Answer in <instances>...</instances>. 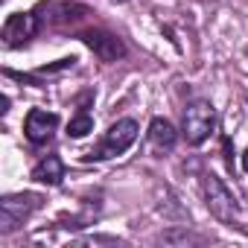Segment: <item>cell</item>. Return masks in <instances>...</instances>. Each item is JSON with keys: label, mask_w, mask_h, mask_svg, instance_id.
Wrapping results in <instances>:
<instances>
[{"label": "cell", "mask_w": 248, "mask_h": 248, "mask_svg": "<svg viewBox=\"0 0 248 248\" xmlns=\"http://www.w3.org/2000/svg\"><path fill=\"white\" fill-rule=\"evenodd\" d=\"M138 135H140V126L132 120V117H123V120H117V123H111L108 126V132L102 135V140L85 155L88 161H108V158H117V155H123L135 140H138Z\"/></svg>", "instance_id": "1"}, {"label": "cell", "mask_w": 248, "mask_h": 248, "mask_svg": "<svg viewBox=\"0 0 248 248\" xmlns=\"http://www.w3.org/2000/svg\"><path fill=\"white\" fill-rule=\"evenodd\" d=\"M216 132V111L207 99H193L184 108V138L190 146H202Z\"/></svg>", "instance_id": "2"}, {"label": "cell", "mask_w": 248, "mask_h": 248, "mask_svg": "<svg viewBox=\"0 0 248 248\" xmlns=\"http://www.w3.org/2000/svg\"><path fill=\"white\" fill-rule=\"evenodd\" d=\"M38 207H41V196L38 193H12V196H3V202H0V233L18 231Z\"/></svg>", "instance_id": "3"}, {"label": "cell", "mask_w": 248, "mask_h": 248, "mask_svg": "<svg viewBox=\"0 0 248 248\" xmlns=\"http://www.w3.org/2000/svg\"><path fill=\"white\" fill-rule=\"evenodd\" d=\"M204 199H207V207L213 216H219L222 222H233L236 213H239V202L236 196L222 184V178H216L213 172L204 175Z\"/></svg>", "instance_id": "4"}, {"label": "cell", "mask_w": 248, "mask_h": 248, "mask_svg": "<svg viewBox=\"0 0 248 248\" xmlns=\"http://www.w3.org/2000/svg\"><path fill=\"white\" fill-rule=\"evenodd\" d=\"M38 24H50V27H64V24H76L88 15V6L73 3V0H41L38 3Z\"/></svg>", "instance_id": "5"}, {"label": "cell", "mask_w": 248, "mask_h": 248, "mask_svg": "<svg viewBox=\"0 0 248 248\" xmlns=\"http://www.w3.org/2000/svg\"><path fill=\"white\" fill-rule=\"evenodd\" d=\"M79 41L99 59V62H117L126 56V44H123L120 35L105 32V30H85L79 32Z\"/></svg>", "instance_id": "6"}, {"label": "cell", "mask_w": 248, "mask_h": 248, "mask_svg": "<svg viewBox=\"0 0 248 248\" xmlns=\"http://www.w3.org/2000/svg\"><path fill=\"white\" fill-rule=\"evenodd\" d=\"M59 129V114L53 111H44V108H32L24 120V138L32 143V146H44L53 140Z\"/></svg>", "instance_id": "7"}, {"label": "cell", "mask_w": 248, "mask_h": 248, "mask_svg": "<svg viewBox=\"0 0 248 248\" xmlns=\"http://www.w3.org/2000/svg\"><path fill=\"white\" fill-rule=\"evenodd\" d=\"M38 30H41V24H38L35 12H15L3 24V44L6 47H24L30 38H35Z\"/></svg>", "instance_id": "8"}, {"label": "cell", "mask_w": 248, "mask_h": 248, "mask_svg": "<svg viewBox=\"0 0 248 248\" xmlns=\"http://www.w3.org/2000/svg\"><path fill=\"white\" fill-rule=\"evenodd\" d=\"M64 178V164L59 155H44L35 167H32V181L47 184V187H59Z\"/></svg>", "instance_id": "9"}, {"label": "cell", "mask_w": 248, "mask_h": 248, "mask_svg": "<svg viewBox=\"0 0 248 248\" xmlns=\"http://www.w3.org/2000/svg\"><path fill=\"white\" fill-rule=\"evenodd\" d=\"M149 143L158 149V152H170L175 143H178V132H175V126L170 120H164V117H155L152 123H149Z\"/></svg>", "instance_id": "10"}, {"label": "cell", "mask_w": 248, "mask_h": 248, "mask_svg": "<svg viewBox=\"0 0 248 248\" xmlns=\"http://www.w3.org/2000/svg\"><path fill=\"white\" fill-rule=\"evenodd\" d=\"M91 132H93V117L88 114L85 105H79L76 117L67 123V138H85V135H91Z\"/></svg>", "instance_id": "11"}, {"label": "cell", "mask_w": 248, "mask_h": 248, "mask_svg": "<svg viewBox=\"0 0 248 248\" xmlns=\"http://www.w3.org/2000/svg\"><path fill=\"white\" fill-rule=\"evenodd\" d=\"M76 64V59L70 56V59H62V62H56V64H47V67H38V76H50V73H62V70H70Z\"/></svg>", "instance_id": "12"}, {"label": "cell", "mask_w": 248, "mask_h": 248, "mask_svg": "<svg viewBox=\"0 0 248 248\" xmlns=\"http://www.w3.org/2000/svg\"><path fill=\"white\" fill-rule=\"evenodd\" d=\"M242 170L248 172V149H245V155H242Z\"/></svg>", "instance_id": "13"}, {"label": "cell", "mask_w": 248, "mask_h": 248, "mask_svg": "<svg viewBox=\"0 0 248 248\" xmlns=\"http://www.w3.org/2000/svg\"><path fill=\"white\" fill-rule=\"evenodd\" d=\"M120 3H126V0H120Z\"/></svg>", "instance_id": "14"}]
</instances>
